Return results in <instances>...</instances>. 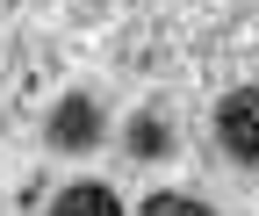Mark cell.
Wrapping results in <instances>:
<instances>
[{
	"instance_id": "cell-4",
	"label": "cell",
	"mask_w": 259,
	"mask_h": 216,
	"mask_svg": "<svg viewBox=\"0 0 259 216\" xmlns=\"http://www.w3.org/2000/svg\"><path fill=\"white\" fill-rule=\"evenodd\" d=\"M130 144H137L144 159H166V122H158V115H137V122H130Z\"/></svg>"
},
{
	"instance_id": "cell-5",
	"label": "cell",
	"mask_w": 259,
	"mask_h": 216,
	"mask_svg": "<svg viewBox=\"0 0 259 216\" xmlns=\"http://www.w3.org/2000/svg\"><path fill=\"white\" fill-rule=\"evenodd\" d=\"M144 216H216V209L187 202V195H151V202H144Z\"/></svg>"
},
{
	"instance_id": "cell-2",
	"label": "cell",
	"mask_w": 259,
	"mask_h": 216,
	"mask_svg": "<svg viewBox=\"0 0 259 216\" xmlns=\"http://www.w3.org/2000/svg\"><path fill=\"white\" fill-rule=\"evenodd\" d=\"M94 137H101V108H94L87 94H65L58 115H51V144L58 151H87Z\"/></svg>"
},
{
	"instance_id": "cell-3",
	"label": "cell",
	"mask_w": 259,
	"mask_h": 216,
	"mask_svg": "<svg viewBox=\"0 0 259 216\" xmlns=\"http://www.w3.org/2000/svg\"><path fill=\"white\" fill-rule=\"evenodd\" d=\"M51 216H122V202L101 188V180H79V188H65Z\"/></svg>"
},
{
	"instance_id": "cell-1",
	"label": "cell",
	"mask_w": 259,
	"mask_h": 216,
	"mask_svg": "<svg viewBox=\"0 0 259 216\" xmlns=\"http://www.w3.org/2000/svg\"><path fill=\"white\" fill-rule=\"evenodd\" d=\"M216 137H223V151H231L238 166H259V87L223 94V108H216Z\"/></svg>"
}]
</instances>
